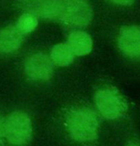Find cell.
<instances>
[{
    "mask_svg": "<svg viewBox=\"0 0 140 146\" xmlns=\"http://www.w3.org/2000/svg\"><path fill=\"white\" fill-rule=\"evenodd\" d=\"M62 0H44L39 6V14L50 21L63 19Z\"/></svg>",
    "mask_w": 140,
    "mask_h": 146,
    "instance_id": "9",
    "label": "cell"
},
{
    "mask_svg": "<svg viewBox=\"0 0 140 146\" xmlns=\"http://www.w3.org/2000/svg\"><path fill=\"white\" fill-rule=\"evenodd\" d=\"M4 138H5V135H4V121L3 120L2 116L0 115V145H2Z\"/></svg>",
    "mask_w": 140,
    "mask_h": 146,
    "instance_id": "14",
    "label": "cell"
},
{
    "mask_svg": "<svg viewBox=\"0 0 140 146\" xmlns=\"http://www.w3.org/2000/svg\"><path fill=\"white\" fill-rule=\"evenodd\" d=\"M63 21L70 25L83 27L92 20V9L88 0H62Z\"/></svg>",
    "mask_w": 140,
    "mask_h": 146,
    "instance_id": "4",
    "label": "cell"
},
{
    "mask_svg": "<svg viewBox=\"0 0 140 146\" xmlns=\"http://www.w3.org/2000/svg\"><path fill=\"white\" fill-rule=\"evenodd\" d=\"M117 43L124 55L133 58L140 57V26L123 27L119 32Z\"/></svg>",
    "mask_w": 140,
    "mask_h": 146,
    "instance_id": "6",
    "label": "cell"
},
{
    "mask_svg": "<svg viewBox=\"0 0 140 146\" xmlns=\"http://www.w3.org/2000/svg\"><path fill=\"white\" fill-rule=\"evenodd\" d=\"M25 72L33 80H48L53 74V62L46 55L36 53L27 59Z\"/></svg>",
    "mask_w": 140,
    "mask_h": 146,
    "instance_id": "5",
    "label": "cell"
},
{
    "mask_svg": "<svg viewBox=\"0 0 140 146\" xmlns=\"http://www.w3.org/2000/svg\"><path fill=\"white\" fill-rule=\"evenodd\" d=\"M98 114L104 120L121 124L125 132L137 124L136 110L131 101L116 86L103 85L99 86L93 97Z\"/></svg>",
    "mask_w": 140,
    "mask_h": 146,
    "instance_id": "1",
    "label": "cell"
},
{
    "mask_svg": "<svg viewBox=\"0 0 140 146\" xmlns=\"http://www.w3.org/2000/svg\"><path fill=\"white\" fill-rule=\"evenodd\" d=\"M37 26H38L37 16L33 13L27 12L22 14L19 17L15 27L22 34H26L34 31Z\"/></svg>",
    "mask_w": 140,
    "mask_h": 146,
    "instance_id": "11",
    "label": "cell"
},
{
    "mask_svg": "<svg viewBox=\"0 0 140 146\" xmlns=\"http://www.w3.org/2000/svg\"><path fill=\"white\" fill-rule=\"evenodd\" d=\"M74 59V55L67 43L55 45L51 50V61L59 67L70 65Z\"/></svg>",
    "mask_w": 140,
    "mask_h": 146,
    "instance_id": "10",
    "label": "cell"
},
{
    "mask_svg": "<svg viewBox=\"0 0 140 146\" xmlns=\"http://www.w3.org/2000/svg\"><path fill=\"white\" fill-rule=\"evenodd\" d=\"M125 136L123 146H140V132L137 124L125 132Z\"/></svg>",
    "mask_w": 140,
    "mask_h": 146,
    "instance_id": "12",
    "label": "cell"
},
{
    "mask_svg": "<svg viewBox=\"0 0 140 146\" xmlns=\"http://www.w3.org/2000/svg\"><path fill=\"white\" fill-rule=\"evenodd\" d=\"M110 2L117 4V5H121V6H130L132 5L135 0H109Z\"/></svg>",
    "mask_w": 140,
    "mask_h": 146,
    "instance_id": "13",
    "label": "cell"
},
{
    "mask_svg": "<svg viewBox=\"0 0 140 146\" xmlns=\"http://www.w3.org/2000/svg\"><path fill=\"white\" fill-rule=\"evenodd\" d=\"M23 35L15 26H8L0 30V53L8 54L20 48Z\"/></svg>",
    "mask_w": 140,
    "mask_h": 146,
    "instance_id": "7",
    "label": "cell"
},
{
    "mask_svg": "<svg viewBox=\"0 0 140 146\" xmlns=\"http://www.w3.org/2000/svg\"><path fill=\"white\" fill-rule=\"evenodd\" d=\"M68 127L72 139L84 145L96 144L100 137L101 124L96 110L81 106L72 111L68 120Z\"/></svg>",
    "mask_w": 140,
    "mask_h": 146,
    "instance_id": "2",
    "label": "cell"
},
{
    "mask_svg": "<svg viewBox=\"0 0 140 146\" xmlns=\"http://www.w3.org/2000/svg\"><path fill=\"white\" fill-rule=\"evenodd\" d=\"M67 44L70 47L74 55L79 56L88 55L92 51L93 46L91 36L87 33L80 30L73 32L69 35Z\"/></svg>",
    "mask_w": 140,
    "mask_h": 146,
    "instance_id": "8",
    "label": "cell"
},
{
    "mask_svg": "<svg viewBox=\"0 0 140 146\" xmlns=\"http://www.w3.org/2000/svg\"><path fill=\"white\" fill-rule=\"evenodd\" d=\"M32 133L31 120L24 112H13L4 121L5 139L14 145L27 144L31 139Z\"/></svg>",
    "mask_w": 140,
    "mask_h": 146,
    "instance_id": "3",
    "label": "cell"
}]
</instances>
